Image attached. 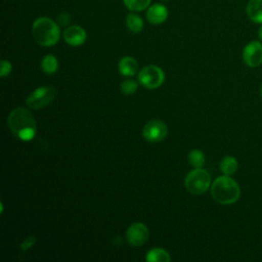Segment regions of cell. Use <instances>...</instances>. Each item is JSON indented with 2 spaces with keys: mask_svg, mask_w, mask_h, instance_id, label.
<instances>
[{
  "mask_svg": "<svg viewBox=\"0 0 262 262\" xmlns=\"http://www.w3.org/2000/svg\"><path fill=\"white\" fill-rule=\"evenodd\" d=\"M168 17V9L162 3H155L149 5L146 11V18L152 25L163 24Z\"/></svg>",
  "mask_w": 262,
  "mask_h": 262,
  "instance_id": "cell-11",
  "label": "cell"
},
{
  "mask_svg": "<svg viewBox=\"0 0 262 262\" xmlns=\"http://www.w3.org/2000/svg\"><path fill=\"white\" fill-rule=\"evenodd\" d=\"M260 95L262 96V86H261V88H260Z\"/></svg>",
  "mask_w": 262,
  "mask_h": 262,
  "instance_id": "cell-25",
  "label": "cell"
},
{
  "mask_svg": "<svg viewBox=\"0 0 262 262\" xmlns=\"http://www.w3.org/2000/svg\"><path fill=\"white\" fill-rule=\"evenodd\" d=\"M258 36H259V39L262 41V26L258 30Z\"/></svg>",
  "mask_w": 262,
  "mask_h": 262,
  "instance_id": "cell-24",
  "label": "cell"
},
{
  "mask_svg": "<svg viewBox=\"0 0 262 262\" xmlns=\"http://www.w3.org/2000/svg\"><path fill=\"white\" fill-rule=\"evenodd\" d=\"M168 128L166 124L160 120H151L147 122L143 129L142 135L149 142H160L167 136Z\"/></svg>",
  "mask_w": 262,
  "mask_h": 262,
  "instance_id": "cell-7",
  "label": "cell"
},
{
  "mask_svg": "<svg viewBox=\"0 0 262 262\" xmlns=\"http://www.w3.org/2000/svg\"><path fill=\"white\" fill-rule=\"evenodd\" d=\"M145 260L147 262H169L171 257L166 250L162 248H154L146 253Z\"/></svg>",
  "mask_w": 262,
  "mask_h": 262,
  "instance_id": "cell-14",
  "label": "cell"
},
{
  "mask_svg": "<svg viewBox=\"0 0 262 262\" xmlns=\"http://www.w3.org/2000/svg\"><path fill=\"white\" fill-rule=\"evenodd\" d=\"M70 21H71V16H70V14L67 13V12L61 13V14L58 16V18H57V24H58L60 27H66V26H68V25L70 24Z\"/></svg>",
  "mask_w": 262,
  "mask_h": 262,
  "instance_id": "cell-23",
  "label": "cell"
},
{
  "mask_svg": "<svg viewBox=\"0 0 262 262\" xmlns=\"http://www.w3.org/2000/svg\"><path fill=\"white\" fill-rule=\"evenodd\" d=\"M56 89L52 86H41L29 94L26 104L33 110L43 108L53 101L56 96Z\"/></svg>",
  "mask_w": 262,
  "mask_h": 262,
  "instance_id": "cell-5",
  "label": "cell"
},
{
  "mask_svg": "<svg viewBox=\"0 0 262 262\" xmlns=\"http://www.w3.org/2000/svg\"><path fill=\"white\" fill-rule=\"evenodd\" d=\"M138 81L147 89H156L164 83L165 74L161 68L155 64L145 66L139 71Z\"/></svg>",
  "mask_w": 262,
  "mask_h": 262,
  "instance_id": "cell-6",
  "label": "cell"
},
{
  "mask_svg": "<svg viewBox=\"0 0 262 262\" xmlns=\"http://www.w3.org/2000/svg\"><path fill=\"white\" fill-rule=\"evenodd\" d=\"M32 35L39 45L44 47L53 46L60 38L59 25L49 17H38L33 23Z\"/></svg>",
  "mask_w": 262,
  "mask_h": 262,
  "instance_id": "cell-3",
  "label": "cell"
},
{
  "mask_svg": "<svg viewBox=\"0 0 262 262\" xmlns=\"http://www.w3.org/2000/svg\"><path fill=\"white\" fill-rule=\"evenodd\" d=\"M36 243V237L35 236H28L20 245V248L23 251H27L30 248H32Z\"/></svg>",
  "mask_w": 262,
  "mask_h": 262,
  "instance_id": "cell-22",
  "label": "cell"
},
{
  "mask_svg": "<svg viewBox=\"0 0 262 262\" xmlns=\"http://www.w3.org/2000/svg\"><path fill=\"white\" fill-rule=\"evenodd\" d=\"M188 162L193 168H202L205 164V156L199 149H192L188 154Z\"/></svg>",
  "mask_w": 262,
  "mask_h": 262,
  "instance_id": "cell-19",
  "label": "cell"
},
{
  "mask_svg": "<svg viewBox=\"0 0 262 262\" xmlns=\"http://www.w3.org/2000/svg\"><path fill=\"white\" fill-rule=\"evenodd\" d=\"M62 37L63 40L71 46H80L82 44H84V42L86 41L87 35L85 30L78 26V25H73V26H69L64 29L63 33H62Z\"/></svg>",
  "mask_w": 262,
  "mask_h": 262,
  "instance_id": "cell-10",
  "label": "cell"
},
{
  "mask_svg": "<svg viewBox=\"0 0 262 262\" xmlns=\"http://www.w3.org/2000/svg\"><path fill=\"white\" fill-rule=\"evenodd\" d=\"M184 185L189 192L193 194H202L210 188L211 176L206 170L194 168L185 176Z\"/></svg>",
  "mask_w": 262,
  "mask_h": 262,
  "instance_id": "cell-4",
  "label": "cell"
},
{
  "mask_svg": "<svg viewBox=\"0 0 262 262\" xmlns=\"http://www.w3.org/2000/svg\"><path fill=\"white\" fill-rule=\"evenodd\" d=\"M212 198L221 205L234 204L241 196L238 183L228 175L217 177L211 185Z\"/></svg>",
  "mask_w": 262,
  "mask_h": 262,
  "instance_id": "cell-2",
  "label": "cell"
},
{
  "mask_svg": "<svg viewBox=\"0 0 262 262\" xmlns=\"http://www.w3.org/2000/svg\"><path fill=\"white\" fill-rule=\"evenodd\" d=\"M148 229L146 225L141 222L132 223L126 231L127 242L134 247L142 246L148 239Z\"/></svg>",
  "mask_w": 262,
  "mask_h": 262,
  "instance_id": "cell-8",
  "label": "cell"
},
{
  "mask_svg": "<svg viewBox=\"0 0 262 262\" xmlns=\"http://www.w3.org/2000/svg\"><path fill=\"white\" fill-rule=\"evenodd\" d=\"M7 125L12 134L24 141L33 139L37 131L34 116L25 107L14 108L7 118Z\"/></svg>",
  "mask_w": 262,
  "mask_h": 262,
  "instance_id": "cell-1",
  "label": "cell"
},
{
  "mask_svg": "<svg viewBox=\"0 0 262 262\" xmlns=\"http://www.w3.org/2000/svg\"><path fill=\"white\" fill-rule=\"evenodd\" d=\"M123 2L130 11L138 12L147 9L151 0H123Z\"/></svg>",
  "mask_w": 262,
  "mask_h": 262,
  "instance_id": "cell-18",
  "label": "cell"
},
{
  "mask_svg": "<svg viewBox=\"0 0 262 262\" xmlns=\"http://www.w3.org/2000/svg\"><path fill=\"white\" fill-rule=\"evenodd\" d=\"M246 11L252 21L262 24V0H250L247 4Z\"/></svg>",
  "mask_w": 262,
  "mask_h": 262,
  "instance_id": "cell-12",
  "label": "cell"
},
{
  "mask_svg": "<svg viewBox=\"0 0 262 262\" xmlns=\"http://www.w3.org/2000/svg\"><path fill=\"white\" fill-rule=\"evenodd\" d=\"M126 26L129 31L137 34L142 31V29L144 27V23H143L142 18L137 13L132 11L126 16Z\"/></svg>",
  "mask_w": 262,
  "mask_h": 262,
  "instance_id": "cell-16",
  "label": "cell"
},
{
  "mask_svg": "<svg viewBox=\"0 0 262 262\" xmlns=\"http://www.w3.org/2000/svg\"><path fill=\"white\" fill-rule=\"evenodd\" d=\"M238 167V163L236 161L235 158L231 157V156H225L219 165L220 171L223 173V175H228L231 176L233 175Z\"/></svg>",
  "mask_w": 262,
  "mask_h": 262,
  "instance_id": "cell-15",
  "label": "cell"
},
{
  "mask_svg": "<svg viewBox=\"0 0 262 262\" xmlns=\"http://www.w3.org/2000/svg\"><path fill=\"white\" fill-rule=\"evenodd\" d=\"M41 69L45 74H48V75L54 74L58 69L57 58L52 54L45 55L41 61Z\"/></svg>",
  "mask_w": 262,
  "mask_h": 262,
  "instance_id": "cell-17",
  "label": "cell"
},
{
  "mask_svg": "<svg viewBox=\"0 0 262 262\" xmlns=\"http://www.w3.org/2000/svg\"><path fill=\"white\" fill-rule=\"evenodd\" d=\"M243 60L250 68L259 67L262 63V43L252 41L243 50Z\"/></svg>",
  "mask_w": 262,
  "mask_h": 262,
  "instance_id": "cell-9",
  "label": "cell"
},
{
  "mask_svg": "<svg viewBox=\"0 0 262 262\" xmlns=\"http://www.w3.org/2000/svg\"><path fill=\"white\" fill-rule=\"evenodd\" d=\"M119 71L123 76H134L138 71V63L133 57L124 56L119 61Z\"/></svg>",
  "mask_w": 262,
  "mask_h": 262,
  "instance_id": "cell-13",
  "label": "cell"
},
{
  "mask_svg": "<svg viewBox=\"0 0 262 262\" xmlns=\"http://www.w3.org/2000/svg\"><path fill=\"white\" fill-rule=\"evenodd\" d=\"M138 88V83L134 80H126L124 82L121 83L120 85V90L122 93L126 94V95H130L136 92Z\"/></svg>",
  "mask_w": 262,
  "mask_h": 262,
  "instance_id": "cell-20",
  "label": "cell"
},
{
  "mask_svg": "<svg viewBox=\"0 0 262 262\" xmlns=\"http://www.w3.org/2000/svg\"><path fill=\"white\" fill-rule=\"evenodd\" d=\"M0 66H1L0 67V77L1 78L7 77L11 73V70H12L11 63L6 59H2Z\"/></svg>",
  "mask_w": 262,
  "mask_h": 262,
  "instance_id": "cell-21",
  "label": "cell"
}]
</instances>
